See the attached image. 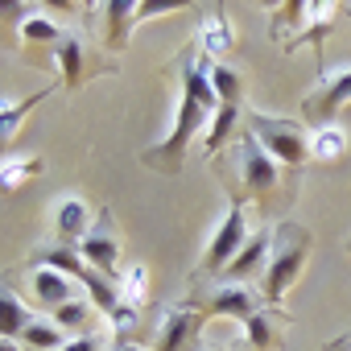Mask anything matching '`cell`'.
I'll return each mask as SVG.
<instances>
[{"instance_id":"obj_29","label":"cell","mask_w":351,"mask_h":351,"mask_svg":"<svg viewBox=\"0 0 351 351\" xmlns=\"http://www.w3.org/2000/svg\"><path fill=\"white\" fill-rule=\"evenodd\" d=\"M58 351H99V339H95V335H91V339H87V335H79V339H71V343H62Z\"/></svg>"},{"instance_id":"obj_27","label":"cell","mask_w":351,"mask_h":351,"mask_svg":"<svg viewBox=\"0 0 351 351\" xmlns=\"http://www.w3.org/2000/svg\"><path fill=\"white\" fill-rule=\"evenodd\" d=\"M87 318H91V306L87 302H66V306L54 310V326L58 330H83Z\"/></svg>"},{"instance_id":"obj_21","label":"cell","mask_w":351,"mask_h":351,"mask_svg":"<svg viewBox=\"0 0 351 351\" xmlns=\"http://www.w3.org/2000/svg\"><path fill=\"white\" fill-rule=\"evenodd\" d=\"M42 99H46V91H38V95H29V99H17V104H0V149L13 141V132L21 128V120H25Z\"/></svg>"},{"instance_id":"obj_17","label":"cell","mask_w":351,"mask_h":351,"mask_svg":"<svg viewBox=\"0 0 351 351\" xmlns=\"http://www.w3.org/2000/svg\"><path fill=\"white\" fill-rule=\"evenodd\" d=\"M54 223H58V236L83 240V236L91 232V211H87L83 199H62V203L54 207Z\"/></svg>"},{"instance_id":"obj_19","label":"cell","mask_w":351,"mask_h":351,"mask_svg":"<svg viewBox=\"0 0 351 351\" xmlns=\"http://www.w3.org/2000/svg\"><path fill=\"white\" fill-rule=\"evenodd\" d=\"M62 25L58 21H50V17H42V13H25V21H21V42L25 46H58L62 42Z\"/></svg>"},{"instance_id":"obj_1","label":"cell","mask_w":351,"mask_h":351,"mask_svg":"<svg viewBox=\"0 0 351 351\" xmlns=\"http://www.w3.org/2000/svg\"><path fill=\"white\" fill-rule=\"evenodd\" d=\"M306 252H310V232L298 228V223H281L273 232V248H269V261H265V277H261V293L269 306H281L285 289L298 281L302 265H306Z\"/></svg>"},{"instance_id":"obj_12","label":"cell","mask_w":351,"mask_h":351,"mask_svg":"<svg viewBox=\"0 0 351 351\" xmlns=\"http://www.w3.org/2000/svg\"><path fill=\"white\" fill-rule=\"evenodd\" d=\"M99 13L108 17V21H104V25H108V29H104V46H108L112 54H120V50L128 46L132 25H136L145 13H141V5H132V0H108Z\"/></svg>"},{"instance_id":"obj_10","label":"cell","mask_w":351,"mask_h":351,"mask_svg":"<svg viewBox=\"0 0 351 351\" xmlns=\"http://www.w3.org/2000/svg\"><path fill=\"white\" fill-rule=\"evenodd\" d=\"M54 62H58V75H62V87H66V91H79L83 79H87V71L95 75L87 38H83L79 29H66V34H62V42L54 46Z\"/></svg>"},{"instance_id":"obj_8","label":"cell","mask_w":351,"mask_h":351,"mask_svg":"<svg viewBox=\"0 0 351 351\" xmlns=\"http://www.w3.org/2000/svg\"><path fill=\"white\" fill-rule=\"evenodd\" d=\"M347 99H351V66L322 75V79H318V87L302 99V116H306V120H314L318 128H326V124H335V116L343 112V104H347Z\"/></svg>"},{"instance_id":"obj_11","label":"cell","mask_w":351,"mask_h":351,"mask_svg":"<svg viewBox=\"0 0 351 351\" xmlns=\"http://www.w3.org/2000/svg\"><path fill=\"white\" fill-rule=\"evenodd\" d=\"M116 252H120V244H116V228H112V219L104 215V219L91 223V232L79 240V256H83L95 273H104L108 281H116Z\"/></svg>"},{"instance_id":"obj_28","label":"cell","mask_w":351,"mask_h":351,"mask_svg":"<svg viewBox=\"0 0 351 351\" xmlns=\"http://www.w3.org/2000/svg\"><path fill=\"white\" fill-rule=\"evenodd\" d=\"M108 322H112L116 339L124 343V335H132V330H136V322H141V310H132V306H124V302H120V306L108 314Z\"/></svg>"},{"instance_id":"obj_9","label":"cell","mask_w":351,"mask_h":351,"mask_svg":"<svg viewBox=\"0 0 351 351\" xmlns=\"http://www.w3.org/2000/svg\"><path fill=\"white\" fill-rule=\"evenodd\" d=\"M203 314L195 306H169L157 318V351H191V339L199 335Z\"/></svg>"},{"instance_id":"obj_31","label":"cell","mask_w":351,"mask_h":351,"mask_svg":"<svg viewBox=\"0 0 351 351\" xmlns=\"http://www.w3.org/2000/svg\"><path fill=\"white\" fill-rule=\"evenodd\" d=\"M116 351H141V347H136V343H120Z\"/></svg>"},{"instance_id":"obj_4","label":"cell","mask_w":351,"mask_h":351,"mask_svg":"<svg viewBox=\"0 0 351 351\" xmlns=\"http://www.w3.org/2000/svg\"><path fill=\"white\" fill-rule=\"evenodd\" d=\"M232 161H236V178H240V195H236L240 203H244V195L269 199V195L281 186V165L265 153V145H261L252 132H244V136L236 141Z\"/></svg>"},{"instance_id":"obj_7","label":"cell","mask_w":351,"mask_h":351,"mask_svg":"<svg viewBox=\"0 0 351 351\" xmlns=\"http://www.w3.org/2000/svg\"><path fill=\"white\" fill-rule=\"evenodd\" d=\"M244 240H248V219H244V203L240 199H232V207L223 211V219H219V228H215V236H211V244H207V252H203V273H223L232 261H236V252L244 248Z\"/></svg>"},{"instance_id":"obj_16","label":"cell","mask_w":351,"mask_h":351,"mask_svg":"<svg viewBox=\"0 0 351 351\" xmlns=\"http://www.w3.org/2000/svg\"><path fill=\"white\" fill-rule=\"evenodd\" d=\"M42 173V157L29 153V157H5L0 161V195H17L29 178Z\"/></svg>"},{"instance_id":"obj_23","label":"cell","mask_w":351,"mask_h":351,"mask_svg":"<svg viewBox=\"0 0 351 351\" xmlns=\"http://www.w3.org/2000/svg\"><path fill=\"white\" fill-rule=\"evenodd\" d=\"M244 335H248V347L252 351H273V343H277V335H273V314H252V318H244Z\"/></svg>"},{"instance_id":"obj_6","label":"cell","mask_w":351,"mask_h":351,"mask_svg":"<svg viewBox=\"0 0 351 351\" xmlns=\"http://www.w3.org/2000/svg\"><path fill=\"white\" fill-rule=\"evenodd\" d=\"M339 13V5H310V0H289V5L277 9V17H289L293 29L277 42L281 50H293L298 42H310L322 50V38L330 34V17Z\"/></svg>"},{"instance_id":"obj_22","label":"cell","mask_w":351,"mask_h":351,"mask_svg":"<svg viewBox=\"0 0 351 351\" xmlns=\"http://www.w3.org/2000/svg\"><path fill=\"white\" fill-rule=\"evenodd\" d=\"M236 116H240V108H232V104H219V112L211 116V124H207V157H215L219 153V145L232 136V128H236Z\"/></svg>"},{"instance_id":"obj_30","label":"cell","mask_w":351,"mask_h":351,"mask_svg":"<svg viewBox=\"0 0 351 351\" xmlns=\"http://www.w3.org/2000/svg\"><path fill=\"white\" fill-rule=\"evenodd\" d=\"M0 351H21V347H17L13 339H0Z\"/></svg>"},{"instance_id":"obj_20","label":"cell","mask_w":351,"mask_h":351,"mask_svg":"<svg viewBox=\"0 0 351 351\" xmlns=\"http://www.w3.org/2000/svg\"><path fill=\"white\" fill-rule=\"evenodd\" d=\"M232 42H236V34H232V21H228V17H207V21H203V29H199V46L207 50V58L228 54Z\"/></svg>"},{"instance_id":"obj_25","label":"cell","mask_w":351,"mask_h":351,"mask_svg":"<svg viewBox=\"0 0 351 351\" xmlns=\"http://www.w3.org/2000/svg\"><path fill=\"white\" fill-rule=\"evenodd\" d=\"M211 87H215L219 104H232V108H240V75H236L232 66L215 62V66H211Z\"/></svg>"},{"instance_id":"obj_32","label":"cell","mask_w":351,"mask_h":351,"mask_svg":"<svg viewBox=\"0 0 351 351\" xmlns=\"http://www.w3.org/2000/svg\"><path fill=\"white\" fill-rule=\"evenodd\" d=\"M347 252H351V236H347Z\"/></svg>"},{"instance_id":"obj_13","label":"cell","mask_w":351,"mask_h":351,"mask_svg":"<svg viewBox=\"0 0 351 351\" xmlns=\"http://www.w3.org/2000/svg\"><path fill=\"white\" fill-rule=\"evenodd\" d=\"M269 248H273V232H265V228H261L256 236H248V240H244V248L236 252V261L223 269V281H244V277H248V273H256V269L265 273Z\"/></svg>"},{"instance_id":"obj_2","label":"cell","mask_w":351,"mask_h":351,"mask_svg":"<svg viewBox=\"0 0 351 351\" xmlns=\"http://www.w3.org/2000/svg\"><path fill=\"white\" fill-rule=\"evenodd\" d=\"M211 116H215V112H207L199 99H191V95L182 91V99H178V116H173L169 136L157 141V145H149V149L141 153V161H145L149 169H161V173H178V169H182V157L191 153V141L211 124Z\"/></svg>"},{"instance_id":"obj_3","label":"cell","mask_w":351,"mask_h":351,"mask_svg":"<svg viewBox=\"0 0 351 351\" xmlns=\"http://www.w3.org/2000/svg\"><path fill=\"white\" fill-rule=\"evenodd\" d=\"M248 132L289 173H298L306 165V157H310V132L298 120H281V116H269V112H248Z\"/></svg>"},{"instance_id":"obj_5","label":"cell","mask_w":351,"mask_h":351,"mask_svg":"<svg viewBox=\"0 0 351 351\" xmlns=\"http://www.w3.org/2000/svg\"><path fill=\"white\" fill-rule=\"evenodd\" d=\"M191 306L203 314V318H215V314H223V318H252V314H261L269 302H265V293L261 289H252V285H244V281H215V285H203L195 298H191Z\"/></svg>"},{"instance_id":"obj_34","label":"cell","mask_w":351,"mask_h":351,"mask_svg":"<svg viewBox=\"0 0 351 351\" xmlns=\"http://www.w3.org/2000/svg\"><path fill=\"white\" fill-rule=\"evenodd\" d=\"M195 351H199V347H195Z\"/></svg>"},{"instance_id":"obj_33","label":"cell","mask_w":351,"mask_h":351,"mask_svg":"<svg viewBox=\"0 0 351 351\" xmlns=\"http://www.w3.org/2000/svg\"><path fill=\"white\" fill-rule=\"evenodd\" d=\"M240 351H252V347H240Z\"/></svg>"},{"instance_id":"obj_24","label":"cell","mask_w":351,"mask_h":351,"mask_svg":"<svg viewBox=\"0 0 351 351\" xmlns=\"http://www.w3.org/2000/svg\"><path fill=\"white\" fill-rule=\"evenodd\" d=\"M25 347H38V351H58L66 339H62V330L54 326V322H42V318H34L29 326H25Z\"/></svg>"},{"instance_id":"obj_26","label":"cell","mask_w":351,"mask_h":351,"mask_svg":"<svg viewBox=\"0 0 351 351\" xmlns=\"http://www.w3.org/2000/svg\"><path fill=\"white\" fill-rule=\"evenodd\" d=\"M145 281H149V269H145V265H132V269L124 273V281H120V302L132 306V310H141V302H145Z\"/></svg>"},{"instance_id":"obj_15","label":"cell","mask_w":351,"mask_h":351,"mask_svg":"<svg viewBox=\"0 0 351 351\" xmlns=\"http://www.w3.org/2000/svg\"><path fill=\"white\" fill-rule=\"evenodd\" d=\"M29 322H34V314L25 310V302L9 285H0V339H21Z\"/></svg>"},{"instance_id":"obj_18","label":"cell","mask_w":351,"mask_h":351,"mask_svg":"<svg viewBox=\"0 0 351 351\" xmlns=\"http://www.w3.org/2000/svg\"><path fill=\"white\" fill-rule=\"evenodd\" d=\"M347 128H339V124H326V128H314L310 132V157H318V161H339L343 153H347Z\"/></svg>"},{"instance_id":"obj_14","label":"cell","mask_w":351,"mask_h":351,"mask_svg":"<svg viewBox=\"0 0 351 351\" xmlns=\"http://www.w3.org/2000/svg\"><path fill=\"white\" fill-rule=\"evenodd\" d=\"M34 293H38V302L42 306H50V310H58V306H66V302H75L71 293H75V281L66 277V273H58V269H38L34 273Z\"/></svg>"}]
</instances>
